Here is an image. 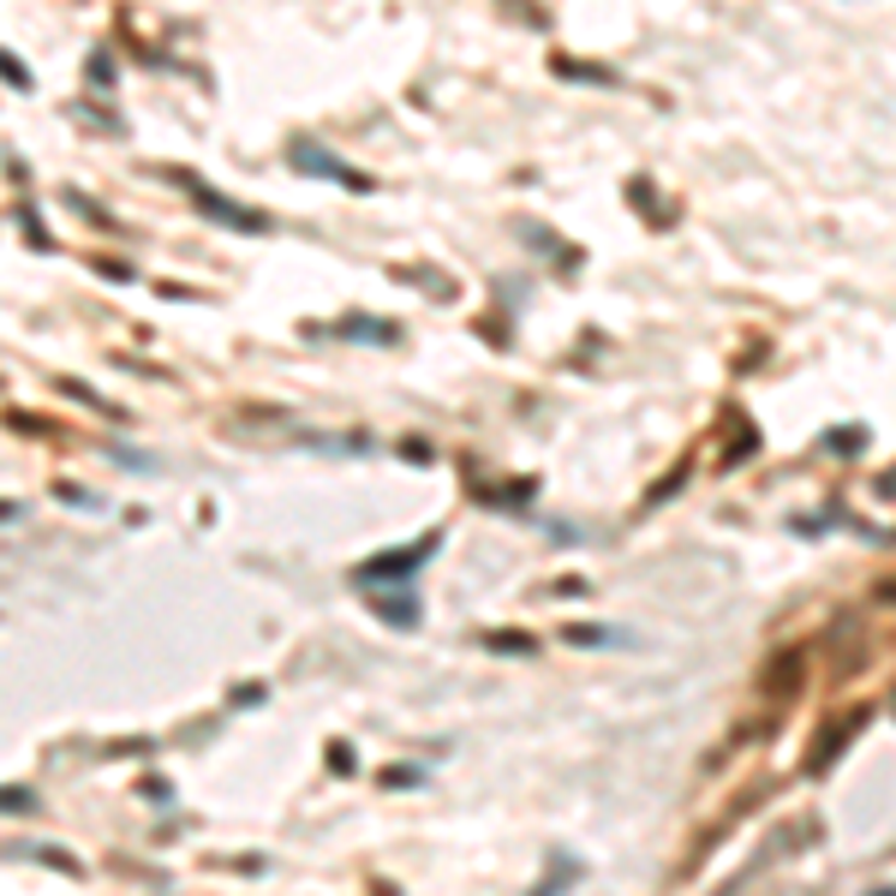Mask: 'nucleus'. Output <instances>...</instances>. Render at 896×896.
<instances>
[{
    "mask_svg": "<svg viewBox=\"0 0 896 896\" xmlns=\"http://www.w3.org/2000/svg\"><path fill=\"white\" fill-rule=\"evenodd\" d=\"M550 72H562V79H574V84H616L610 67H586V60H568V55L550 60Z\"/></svg>",
    "mask_w": 896,
    "mask_h": 896,
    "instance_id": "nucleus-6",
    "label": "nucleus"
},
{
    "mask_svg": "<svg viewBox=\"0 0 896 896\" xmlns=\"http://www.w3.org/2000/svg\"><path fill=\"white\" fill-rule=\"evenodd\" d=\"M382 783H389V789H406V783H418V771H413V765H401V771H382Z\"/></svg>",
    "mask_w": 896,
    "mask_h": 896,
    "instance_id": "nucleus-11",
    "label": "nucleus"
},
{
    "mask_svg": "<svg viewBox=\"0 0 896 896\" xmlns=\"http://www.w3.org/2000/svg\"><path fill=\"white\" fill-rule=\"evenodd\" d=\"M806 651L813 646H777L771 658H765V670H759V694L771 699V706H789V699H801V687H806Z\"/></svg>",
    "mask_w": 896,
    "mask_h": 896,
    "instance_id": "nucleus-2",
    "label": "nucleus"
},
{
    "mask_svg": "<svg viewBox=\"0 0 896 896\" xmlns=\"http://www.w3.org/2000/svg\"><path fill=\"white\" fill-rule=\"evenodd\" d=\"M562 639H568V646H610V639H622L616 627H598V622H580V627H562Z\"/></svg>",
    "mask_w": 896,
    "mask_h": 896,
    "instance_id": "nucleus-8",
    "label": "nucleus"
},
{
    "mask_svg": "<svg viewBox=\"0 0 896 896\" xmlns=\"http://www.w3.org/2000/svg\"><path fill=\"white\" fill-rule=\"evenodd\" d=\"M0 806H19V813H24V806H31V795H24V789H7V795H0Z\"/></svg>",
    "mask_w": 896,
    "mask_h": 896,
    "instance_id": "nucleus-12",
    "label": "nucleus"
},
{
    "mask_svg": "<svg viewBox=\"0 0 896 896\" xmlns=\"http://www.w3.org/2000/svg\"><path fill=\"white\" fill-rule=\"evenodd\" d=\"M437 544H443V538L431 532V538H418V544H406V550H389V556H382V562H370V568H358V574H365V580H389V574H413V568H418V562H425V556H437Z\"/></svg>",
    "mask_w": 896,
    "mask_h": 896,
    "instance_id": "nucleus-4",
    "label": "nucleus"
},
{
    "mask_svg": "<svg viewBox=\"0 0 896 896\" xmlns=\"http://www.w3.org/2000/svg\"><path fill=\"white\" fill-rule=\"evenodd\" d=\"M866 723H873V711H866V706H854V711H842V717H830V723L825 729H818V735H813V747H806V759H801V771L806 777H825L830 771V765H837L842 759V753H849V741L854 735H861V729Z\"/></svg>",
    "mask_w": 896,
    "mask_h": 896,
    "instance_id": "nucleus-1",
    "label": "nucleus"
},
{
    "mask_svg": "<svg viewBox=\"0 0 896 896\" xmlns=\"http://www.w3.org/2000/svg\"><path fill=\"white\" fill-rule=\"evenodd\" d=\"M682 484H687V467H675L670 479H658V484H651V491H646V508H658L663 496H675V491H682Z\"/></svg>",
    "mask_w": 896,
    "mask_h": 896,
    "instance_id": "nucleus-10",
    "label": "nucleus"
},
{
    "mask_svg": "<svg viewBox=\"0 0 896 896\" xmlns=\"http://www.w3.org/2000/svg\"><path fill=\"white\" fill-rule=\"evenodd\" d=\"M879 496H896V472H885V479H879Z\"/></svg>",
    "mask_w": 896,
    "mask_h": 896,
    "instance_id": "nucleus-14",
    "label": "nucleus"
},
{
    "mask_svg": "<svg viewBox=\"0 0 896 896\" xmlns=\"http://www.w3.org/2000/svg\"><path fill=\"white\" fill-rule=\"evenodd\" d=\"M825 448H830V455H861V448H866V425H837V431H825Z\"/></svg>",
    "mask_w": 896,
    "mask_h": 896,
    "instance_id": "nucleus-7",
    "label": "nucleus"
},
{
    "mask_svg": "<svg viewBox=\"0 0 896 896\" xmlns=\"http://www.w3.org/2000/svg\"><path fill=\"white\" fill-rule=\"evenodd\" d=\"M484 651H503V658H527V651H538V639L527 634V627H491V634H484Z\"/></svg>",
    "mask_w": 896,
    "mask_h": 896,
    "instance_id": "nucleus-5",
    "label": "nucleus"
},
{
    "mask_svg": "<svg viewBox=\"0 0 896 896\" xmlns=\"http://www.w3.org/2000/svg\"><path fill=\"white\" fill-rule=\"evenodd\" d=\"M753 448H759V431H735V443H729L723 455H717V467H741V460H747Z\"/></svg>",
    "mask_w": 896,
    "mask_h": 896,
    "instance_id": "nucleus-9",
    "label": "nucleus"
},
{
    "mask_svg": "<svg viewBox=\"0 0 896 896\" xmlns=\"http://www.w3.org/2000/svg\"><path fill=\"white\" fill-rule=\"evenodd\" d=\"M873 598H879V604H896V580H879V592H873Z\"/></svg>",
    "mask_w": 896,
    "mask_h": 896,
    "instance_id": "nucleus-13",
    "label": "nucleus"
},
{
    "mask_svg": "<svg viewBox=\"0 0 896 896\" xmlns=\"http://www.w3.org/2000/svg\"><path fill=\"white\" fill-rule=\"evenodd\" d=\"M179 186L191 191V203H198L210 222H222V227H246V234H263V215L258 210H246V203H227L222 191H210L203 179H191V174H179Z\"/></svg>",
    "mask_w": 896,
    "mask_h": 896,
    "instance_id": "nucleus-3",
    "label": "nucleus"
}]
</instances>
